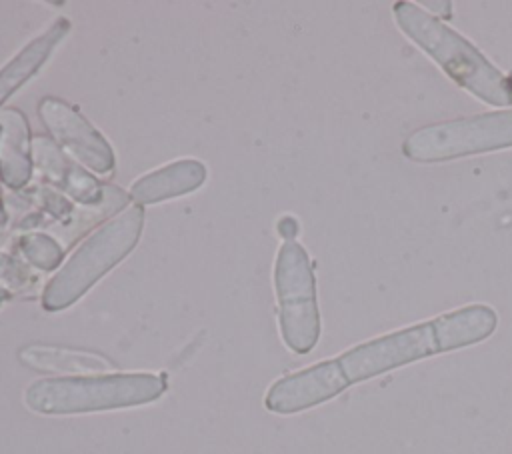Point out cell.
I'll use <instances>...</instances> for the list:
<instances>
[{
  "instance_id": "cell-1",
  "label": "cell",
  "mask_w": 512,
  "mask_h": 454,
  "mask_svg": "<svg viewBox=\"0 0 512 454\" xmlns=\"http://www.w3.org/2000/svg\"><path fill=\"white\" fill-rule=\"evenodd\" d=\"M498 314L488 304H468L436 318L376 336L338 354L350 384L442 352L460 350L492 336Z\"/></svg>"
},
{
  "instance_id": "cell-2",
  "label": "cell",
  "mask_w": 512,
  "mask_h": 454,
  "mask_svg": "<svg viewBox=\"0 0 512 454\" xmlns=\"http://www.w3.org/2000/svg\"><path fill=\"white\" fill-rule=\"evenodd\" d=\"M392 16L400 32L460 88L490 106H512V78L496 68L468 38L412 2H394Z\"/></svg>"
},
{
  "instance_id": "cell-3",
  "label": "cell",
  "mask_w": 512,
  "mask_h": 454,
  "mask_svg": "<svg viewBox=\"0 0 512 454\" xmlns=\"http://www.w3.org/2000/svg\"><path fill=\"white\" fill-rule=\"evenodd\" d=\"M166 390V376L152 372H106L34 380L24 404L36 414H84L148 404Z\"/></svg>"
},
{
  "instance_id": "cell-4",
  "label": "cell",
  "mask_w": 512,
  "mask_h": 454,
  "mask_svg": "<svg viewBox=\"0 0 512 454\" xmlns=\"http://www.w3.org/2000/svg\"><path fill=\"white\" fill-rule=\"evenodd\" d=\"M144 208L132 204L96 228L56 270L42 292V308L58 312L72 306L108 270L124 260L140 240Z\"/></svg>"
},
{
  "instance_id": "cell-5",
  "label": "cell",
  "mask_w": 512,
  "mask_h": 454,
  "mask_svg": "<svg viewBox=\"0 0 512 454\" xmlns=\"http://www.w3.org/2000/svg\"><path fill=\"white\" fill-rule=\"evenodd\" d=\"M274 288L284 344L296 354H308L320 338V312L314 268L296 240H284L276 254Z\"/></svg>"
},
{
  "instance_id": "cell-6",
  "label": "cell",
  "mask_w": 512,
  "mask_h": 454,
  "mask_svg": "<svg viewBox=\"0 0 512 454\" xmlns=\"http://www.w3.org/2000/svg\"><path fill=\"white\" fill-rule=\"evenodd\" d=\"M512 148V110H494L428 124L402 142V154L414 162H446L462 156Z\"/></svg>"
},
{
  "instance_id": "cell-7",
  "label": "cell",
  "mask_w": 512,
  "mask_h": 454,
  "mask_svg": "<svg viewBox=\"0 0 512 454\" xmlns=\"http://www.w3.org/2000/svg\"><path fill=\"white\" fill-rule=\"evenodd\" d=\"M38 114L56 142H60L84 166L98 174L112 172V146L72 104L56 96H44L38 102Z\"/></svg>"
},
{
  "instance_id": "cell-8",
  "label": "cell",
  "mask_w": 512,
  "mask_h": 454,
  "mask_svg": "<svg viewBox=\"0 0 512 454\" xmlns=\"http://www.w3.org/2000/svg\"><path fill=\"white\" fill-rule=\"evenodd\" d=\"M350 384L338 356L292 372L276 380L264 398V406L274 414H294L318 406Z\"/></svg>"
},
{
  "instance_id": "cell-9",
  "label": "cell",
  "mask_w": 512,
  "mask_h": 454,
  "mask_svg": "<svg viewBox=\"0 0 512 454\" xmlns=\"http://www.w3.org/2000/svg\"><path fill=\"white\" fill-rule=\"evenodd\" d=\"M32 160L36 168L58 188L82 204H98L104 196L100 182L82 170L48 136L32 138Z\"/></svg>"
},
{
  "instance_id": "cell-10",
  "label": "cell",
  "mask_w": 512,
  "mask_h": 454,
  "mask_svg": "<svg viewBox=\"0 0 512 454\" xmlns=\"http://www.w3.org/2000/svg\"><path fill=\"white\" fill-rule=\"evenodd\" d=\"M68 18H54L40 34H36L30 42H26L2 68H0V108L4 102L24 84L28 82L48 60L54 48L66 38L70 32Z\"/></svg>"
},
{
  "instance_id": "cell-11",
  "label": "cell",
  "mask_w": 512,
  "mask_h": 454,
  "mask_svg": "<svg viewBox=\"0 0 512 454\" xmlns=\"http://www.w3.org/2000/svg\"><path fill=\"white\" fill-rule=\"evenodd\" d=\"M206 180V166L200 160L184 158L164 164L138 180L130 186V196L136 204H154L174 196L190 194L200 188Z\"/></svg>"
},
{
  "instance_id": "cell-12",
  "label": "cell",
  "mask_w": 512,
  "mask_h": 454,
  "mask_svg": "<svg viewBox=\"0 0 512 454\" xmlns=\"http://www.w3.org/2000/svg\"><path fill=\"white\" fill-rule=\"evenodd\" d=\"M32 176V140L26 116L16 108L0 110V180L22 188Z\"/></svg>"
},
{
  "instance_id": "cell-13",
  "label": "cell",
  "mask_w": 512,
  "mask_h": 454,
  "mask_svg": "<svg viewBox=\"0 0 512 454\" xmlns=\"http://www.w3.org/2000/svg\"><path fill=\"white\" fill-rule=\"evenodd\" d=\"M22 364L40 372H68V374H106L114 370V364L94 352L72 350L62 346L30 344L18 352Z\"/></svg>"
},
{
  "instance_id": "cell-14",
  "label": "cell",
  "mask_w": 512,
  "mask_h": 454,
  "mask_svg": "<svg viewBox=\"0 0 512 454\" xmlns=\"http://www.w3.org/2000/svg\"><path fill=\"white\" fill-rule=\"evenodd\" d=\"M20 250L24 258L40 270H54L56 266H60L64 256L62 246L54 238L42 232L24 234L20 238Z\"/></svg>"
},
{
  "instance_id": "cell-15",
  "label": "cell",
  "mask_w": 512,
  "mask_h": 454,
  "mask_svg": "<svg viewBox=\"0 0 512 454\" xmlns=\"http://www.w3.org/2000/svg\"><path fill=\"white\" fill-rule=\"evenodd\" d=\"M278 232L284 240H294L296 232H298V222L292 218V216H284L280 222H278Z\"/></svg>"
},
{
  "instance_id": "cell-16",
  "label": "cell",
  "mask_w": 512,
  "mask_h": 454,
  "mask_svg": "<svg viewBox=\"0 0 512 454\" xmlns=\"http://www.w3.org/2000/svg\"><path fill=\"white\" fill-rule=\"evenodd\" d=\"M8 298H10V294H8V290H6V288H2V286H0V306H2V304H4V302H6V300H8Z\"/></svg>"
}]
</instances>
